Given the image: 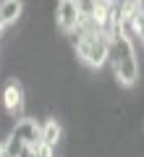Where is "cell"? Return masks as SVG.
Here are the masks:
<instances>
[{
  "label": "cell",
  "mask_w": 144,
  "mask_h": 157,
  "mask_svg": "<svg viewBox=\"0 0 144 157\" xmlns=\"http://www.w3.org/2000/svg\"><path fill=\"white\" fill-rule=\"evenodd\" d=\"M107 58H110L113 71H115L121 84H134L136 81L139 68H136L134 45H131V39L121 32V26H113L107 32Z\"/></svg>",
  "instance_id": "1"
},
{
  "label": "cell",
  "mask_w": 144,
  "mask_h": 157,
  "mask_svg": "<svg viewBox=\"0 0 144 157\" xmlns=\"http://www.w3.org/2000/svg\"><path fill=\"white\" fill-rule=\"evenodd\" d=\"M11 139H16L18 144H24L26 149H32V147H37L39 141H42V126H37L34 121H18L16 126H13L11 131Z\"/></svg>",
  "instance_id": "2"
},
{
  "label": "cell",
  "mask_w": 144,
  "mask_h": 157,
  "mask_svg": "<svg viewBox=\"0 0 144 157\" xmlns=\"http://www.w3.org/2000/svg\"><path fill=\"white\" fill-rule=\"evenodd\" d=\"M58 24L66 32H73L81 24V11H79L76 0H60V6H58Z\"/></svg>",
  "instance_id": "3"
},
{
  "label": "cell",
  "mask_w": 144,
  "mask_h": 157,
  "mask_svg": "<svg viewBox=\"0 0 144 157\" xmlns=\"http://www.w3.org/2000/svg\"><path fill=\"white\" fill-rule=\"evenodd\" d=\"M21 16V0H0V26H8Z\"/></svg>",
  "instance_id": "4"
},
{
  "label": "cell",
  "mask_w": 144,
  "mask_h": 157,
  "mask_svg": "<svg viewBox=\"0 0 144 157\" xmlns=\"http://www.w3.org/2000/svg\"><path fill=\"white\" fill-rule=\"evenodd\" d=\"M3 105L8 107V110H18V107L24 105V92H21V86L18 84H8L6 89H3Z\"/></svg>",
  "instance_id": "5"
},
{
  "label": "cell",
  "mask_w": 144,
  "mask_h": 157,
  "mask_svg": "<svg viewBox=\"0 0 144 157\" xmlns=\"http://www.w3.org/2000/svg\"><path fill=\"white\" fill-rule=\"evenodd\" d=\"M58 139H60V126H58L55 121H47V123L42 126V144H47V147L55 149Z\"/></svg>",
  "instance_id": "6"
}]
</instances>
